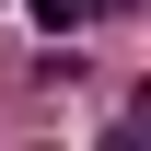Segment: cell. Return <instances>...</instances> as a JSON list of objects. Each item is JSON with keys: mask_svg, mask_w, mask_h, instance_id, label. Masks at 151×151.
I'll return each instance as SVG.
<instances>
[{"mask_svg": "<svg viewBox=\"0 0 151 151\" xmlns=\"http://www.w3.org/2000/svg\"><path fill=\"white\" fill-rule=\"evenodd\" d=\"M23 12H35L47 35H70V23H93V0H23Z\"/></svg>", "mask_w": 151, "mask_h": 151, "instance_id": "6da1fadb", "label": "cell"}, {"mask_svg": "<svg viewBox=\"0 0 151 151\" xmlns=\"http://www.w3.org/2000/svg\"><path fill=\"white\" fill-rule=\"evenodd\" d=\"M93 12H128V0H93Z\"/></svg>", "mask_w": 151, "mask_h": 151, "instance_id": "7a4b0ae2", "label": "cell"}]
</instances>
